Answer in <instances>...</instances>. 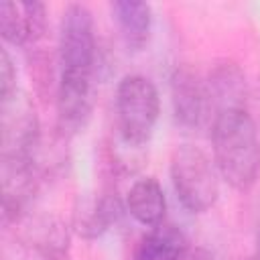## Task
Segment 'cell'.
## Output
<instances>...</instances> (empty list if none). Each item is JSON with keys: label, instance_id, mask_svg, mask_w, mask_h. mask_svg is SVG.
<instances>
[{"label": "cell", "instance_id": "6da1fadb", "mask_svg": "<svg viewBox=\"0 0 260 260\" xmlns=\"http://www.w3.org/2000/svg\"><path fill=\"white\" fill-rule=\"evenodd\" d=\"M211 144L219 177L236 191H250L260 177V140L250 112H217L211 120Z\"/></svg>", "mask_w": 260, "mask_h": 260}, {"label": "cell", "instance_id": "4fadbf2b", "mask_svg": "<svg viewBox=\"0 0 260 260\" xmlns=\"http://www.w3.org/2000/svg\"><path fill=\"white\" fill-rule=\"evenodd\" d=\"M0 35L14 47H30L28 20L20 2L6 0L0 4Z\"/></svg>", "mask_w": 260, "mask_h": 260}, {"label": "cell", "instance_id": "8fae6325", "mask_svg": "<svg viewBox=\"0 0 260 260\" xmlns=\"http://www.w3.org/2000/svg\"><path fill=\"white\" fill-rule=\"evenodd\" d=\"M126 211L148 230L162 225L167 215V199L160 183L152 177L138 179L126 195Z\"/></svg>", "mask_w": 260, "mask_h": 260}, {"label": "cell", "instance_id": "9c48e42d", "mask_svg": "<svg viewBox=\"0 0 260 260\" xmlns=\"http://www.w3.org/2000/svg\"><path fill=\"white\" fill-rule=\"evenodd\" d=\"M205 83H207L213 116L223 110H236V108L248 110L246 108L248 83H246V75L238 63L228 61V59L213 63Z\"/></svg>", "mask_w": 260, "mask_h": 260}, {"label": "cell", "instance_id": "7a4b0ae2", "mask_svg": "<svg viewBox=\"0 0 260 260\" xmlns=\"http://www.w3.org/2000/svg\"><path fill=\"white\" fill-rule=\"evenodd\" d=\"M160 98L144 75H126L116 89V126L126 146H144L158 122Z\"/></svg>", "mask_w": 260, "mask_h": 260}, {"label": "cell", "instance_id": "9a60e30c", "mask_svg": "<svg viewBox=\"0 0 260 260\" xmlns=\"http://www.w3.org/2000/svg\"><path fill=\"white\" fill-rule=\"evenodd\" d=\"M16 69L10 53L2 47L0 51V102L10 100L16 93Z\"/></svg>", "mask_w": 260, "mask_h": 260}, {"label": "cell", "instance_id": "8992f818", "mask_svg": "<svg viewBox=\"0 0 260 260\" xmlns=\"http://www.w3.org/2000/svg\"><path fill=\"white\" fill-rule=\"evenodd\" d=\"M95 104V75H61L55 89L57 134L71 138L79 134Z\"/></svg>", "mask_w": 260, "mask_h": 260}, {"label": "cell", "instance_id": "5bb4252c", "mask_svg": "<svg viewBox=\"0 0 260 260\" xmlns=\"http://www.w3.org/2000/svg\"><path fill=\"white\" fill-rule=\"evenodd\" d=\"M22 10L28 20V35H30V47L37 45L45 32H47V6L43 2H20Z\"/></svg>", "mask_w": 260, "mask_h": 260}, {"label": "cell", "instance_id": "52a82bcc", "mask_svg": "<svg viewBox=\"0 0 260 260\" xmlns=\"http://www.w3.org/2000/svg\"><path fill=\"white\" fill-rule=\"evenodd\" d=\"M171 102L175 120L189 130L203 128L211 118L207 83L189 65H179L171 75Z\"/></svg>", "mask_w": 260, "mask_h": 260}, {"label": "cell", "instance_id": "ba28073f", "mask_svg": "<svg viewBox=\"0 0 260 260\" xmlns=\"http://www.w3.org/2000/svg\"><path fill=\"white\" fill-rule=\"evenodd\" d=\"M124 205L116 191H104L98 195H79L73 213L71 228L83 240H95L108 232L124 213Z\"/></svg>", "mask_w": 260, "mask_h": 260}, {"label": "cell", "instance_id": "2e32d148", "mask_svg": "<svg viewBox=\"0 0 260 260\" xmlns=\"http://www.w3.org/2000/svg\"><path fill=\"white\" fill-rule=\"evenodd\" d=\"M51 55L43 53V51H35L32 59H30V71L35 75L37 85L41 87V91L51 89L53 83V67H51Z\"/></svg>", "mask_w": 260, "mask_h": 260}, {"label": "cell", "instance_id": "ac0fdd59", "mask_svg": "<svg viewBox=\"0 0 260 260\" xmlns=\"http://www.w3.org/2000/svg\"><path fill=\"white\" fill-rule=\"evenodd\" d=\"M244 260H258V258H256V256H254V254H252V256H250V258H244Z\"/></svg>", "mask_w": 260, "mask_h": 260}, {"label": "cell", "instance_id": "30bf717a", "mask_svg": "<svg viewBox=\"0 0 260 260\" xmlns=\"http://www.w3.org/2000/svg\"><path fill=\"white\" fill-rule=\"evenodd\" d=\"M112 18L118 24L120 37L130 51L146 47L152 28V8L138 0H116L110 4Z\"/></svg>", "mask_w": 260, "mask_h": 260}, {"label": "cell", "instance_id": "e0dca14e", "mask_svg": "<svg viewBox=\"0 0 260 260\" xmlns=\"http://www.w3.org/2000/svg\"><path fill=\"white\" fill-rule=\"evenodd\" d=\"M254 256L260 260V221L256 225V250H254Z\"/></svg>", "mask_w": 260, "mask_h": 260}, {"label": "cell", "instance_id": "5b68a950", "mask_svg": "<svg viewBox=\"0 0 260 260\" xmlns=\"http://www.w3.org/2000/svg\"><path fill=\"white\" fill-rule=\"evenodd\" d=\"M41 152V124L35 108L18 91L2 102V156L37 158Z\"/></svg>", "mask_w": 260, "mask_h": 260}, {"label": "cell", "instance_id": "3957f363", "mask_svg": "<svg viewBox=\"0 0 260 260\" xmlns=\"http://www.w3.org/2000/svg\"><path fill=\"white\" fill-rule=\"evenodd\" d=\"M171 181L177 199L191 213L211 209L219 197L217 167L201 148L193 144H181L173 150Z\"/></svg>", "mask_w": 260, "mask_h": 260}, {"label": "cell", "instance_id": "7c38bea8", "mask_svg": "<svg viewBox=\"0 0 260 260\" xmlns=\"http://www.w3.org/2000/svg\"><path fill=\"white\" fill-rule=\"evenodd\" d=\"M187 248L189 242L185 234L173 223H162L138 240L132 260H179Z\"/></svg>", "mask_w": 260, "mask_h": 260}, {"label": "cell", "instance_id": "277c9868", "mask_svg": "<svg viewBox=\"0 0 260 260\" xmlns=\"http://www.w3.org/2000/svg\"><path fill=\"white\" fill-rule=\"evenodd\" d=\"M61 75H95L98 43L93 14L85 4H69L59 22L57 41Z\"/></svg>", "mask_w": 260, "mask_h": 260}]
</instances>
